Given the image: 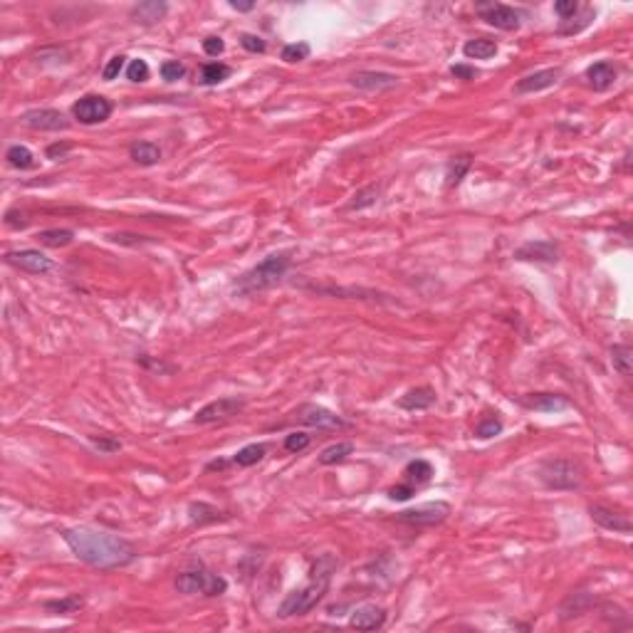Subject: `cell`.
<instances>
[{
  "label": "cell",
  "mask_w": 633,
  "mask_h": 633,
  "mask_svg": "<svg viewBox=\"0 0 633 633\" xmlns=\"http://www.w3.org/2000/svg\"><path fill=\"white\" fill-rule=\"evenodd\" d=\"M232 69L223 62H208L201 67V74H198V82L201 84H220L223 79L230 77Z\"/></svg>",
  "instance_id": "cell-29"
},
{
  "label": "cell",
  "mask_w": 633,
  "mask_h": 633,
  "mask_svg": "<svg viewBox=\"0 0 633 633\" xmlns=\"http://www.w3.org/2000/svg\"><path fill=\"white\" fill-rule=\"evenodd\" d=\"M89 440H92L94 448H99L102 453H117V450H122V443H119L117 438H109V435H99V438L92 435Z\"/></svg>",
  "instance_id": "cell-41"
},
{
  "label": "cell",
  "mask_w": 633,
  "mask_h": 633,
  "mask_svg": "<svg viewBox=\"0 0 633 633\" xmlns=\"http://www.w3.org/2000/svg\"><path fill=\"white\" fill-rule=\"evenodd\" d=\"M309 435L307 433H290L285 438V450H290V453H302L304 448H309Z\"/></svg>",
  "instance_id": "cell-39"
},
{
  "label": "cell",
  "mask_w": 633,
  "mask_h": 633,
  "mask_svg": "<svg viewBox=\"0 0 633 633\" xmlns=\"http://www.w3.org/2000/svg\"><path fill=\"white\" fill-rule=\"evenodd\" d=\"M69 151H72V143H67V141L49 143V146H47V158H64Z\"/></svg>",
  "instance_id": "cell-47"
},
{
  "label": "cell",
  "mask_w": 633,
  "mask_h": 633,
  "mask_svg": "<svg viewBox=\"0 0 633 633\" xmlns=\"http://www.w3.org/2000/svg\"><path fill=\"white\" fill-rule=\"evenodd\" d=\"M386 623V608L376 606V603H364V606L354 608L349 618L351 628H359V631H376Z\"/></svg>",
  "instance_id": "cell-17"
},
{
  "label": "cell",
  "mask_w": 633,
  "mask_h": 633,
  "mask_svg": "<svg viewBox=\"0 0 633 633\" xmlns=\"http://www.w3.org/2000/svg\"><path fill=\"white\" fill-rule=\"evenodd\" d=\"M502 433V420L499 418H485L483 423L478 425V428H475V435H478V438H492V435H499Z\"/></svg>",
  "instance_id": "cell-36"
},
{
  "label": "cell",
  "mask_w": 633,
  "mask_h": 633,
  "mask_svg": "<svg viewBox=\"0 0 633 633\" xmlns=\"http://www.w3.org/2000/svg\"><path fill=\"white\" fill-rule=\"evenodd\" d=\"M112 112H114V104L107 97H102V94H87L79 102H74L72 107L74 119L79 124H84V126H94V124L107 122L112 117Z\"/></svg>",
  "instance_id": "cell-6"
},
{
  "label": "cell",
  "mask_w": 633,
  "mask_h": 633,
  "mask_svg": "<svg viewBox=\"0 0 633 633\" xmlns=\"http://www.w3.org/2000/svg\"><path fill=\"white\" fill-rule=\"evenodd\" d=\"M611 366H613V371H618L621 376H631V371H633L631 346H623V344L613 346L611 349Z\"/></svg>",
  "instance_id": "cell-30"
},
{
  "label": "cell",
  "mask_w": 633,
  "mask_h": 633,
  "mask_svg": "<svg viewBox=\"0 0 633 633\" xmlns=\"http://www.w3.org/2000/svg\"><path fill=\"white\" fill-rule=\"evenodd\" d=\"M240 45L247 49V52H265V49H267L265 40L257 37V35H250V32L242 35V37H240Z\"/></svg>",
  "instance_id": "cell-42"
},
{
  "label": "cell",
  "mask_w": 633,
  "mask_h": 633,
  "mask_svg": "<svg viewBox=\"0 0 633 633\" xmlns=\"http://www.w3.org/2000/svg\"><path fill=\"white\" fill-rule=\"evenodd\" d=\"M312 52V47L307 42H290L282 47V59L285 62H302V59H307Z\"/></svg>",
  "instance_id": "cell-35"
},
{
  "label": "cell",
  "mask_w": 633,
  "mask_h": 633,
  "mask_svg": "<svg viewBox=\"0 0 633 633\" xmlns=\"http://www.w3.org/2000/svg\"><path fill=\"white\" fill-rule=\"evenodd\" d=\"M245 408V401L237 398V396H225V398H218L206 403L196 415H193V423L198 425H208V423H218V420H227L232 415H237Z\"/></svg>",
  "instance_id": "cell-9"
},
{
  "label": "cell",
  "mask_w": 633,
  "mask_h": 633,
  "mask_svg": "<svg viewBox=\"0 0 633 633\" xmlns=\"http://www.w3.org/2000/svg\"><path fill=\"white\" fill-rule=\"evenodd\" d=\"M124 64H126V57H124V54H114V57L107 62V67L102 69V77L107 79V82H112V79H117L119 74H122Z\"/></svg>",
  "instance_id": "cell-38"
},
{
  "label": "cell",
  "mask_w": 633,
  "mask_h": 633,
  "mask_svg": "<svg viewBox=\"0 0 633 633\" xmlns=\"http://www.w3.org/2000/svg\"><path fill=\"white\" fill-rule=\"evenodd\" d=\"M450 514V504L448 502H423L418 507H410L398 512V519L406 524H413V527H433V524L445 522Z\"/></svg>",
  "instance_id": "cell-7"
},
{
  "label": "cell",
  "mask_w": 633,
  "mask_h": 633,
  "mask_svg": "<svg viewBox=\"0 0 633 633\" xmlns=\"http://www.w3.org/2000/svg\"><path fill=\"white\" fill-rule=\"evenodd\" d=\"M225 465H227L225 460H213V463H208V465H206V470H223V468H225Z\"/></svg>",
  "instance_id": "cell-50"
},
{
  "label": "cell",
  "mask_w": 633,
  "mask_h": 633,
  "mask_svg": "<svg viewBox=\"0 0 633 633\" xmlns=\"http://www.w3.org/2000/svg\"><path fill=\"white\" fill-rule=\"evenodd\" d=\"M230 8L237 10V13H247V10L255 8V3H237V0H230Z\"/></svg>",
  "instance_id": "cell-49"
},
{
  "label": "cell",
  "mask_w": 633,
  "mask_h": 633,
  "mask_svg": "<svg viewBox=\"0 0 633 633\" xmlns=\"http://www.w3.org/2000/svg\"><path fill=\"white\" fill-rule=\"evenodd\" d=\"M410 495H413V485H396L389 490V497L396 502H406V499H410Z\"/></svg>",
  "instance_id": "cell-44"
},
{
  "label": "cell",
  "mask_w": 633,
  "mask_h": 633,
  "mask_svg": "<svg viewBox=\"0 0 633 633\" xmlns=\"http://www.w3.org/2000/svg\"><path fill=\"white\" fill-rule=\"evenodd\" d=\"M450 74H453L455 79H473L475 69L468 67V64H453V67H450Z\"/></svg>",
  "instance_id": "cell-48"
},
{
  "label": "cell",
  "mask_w": 633,
  "mask_h": 633,
  "mask_svg": "<svg viewBox=\"0 0 633 633\" xmlns=\"http://www.w3.org/2000/svg\"><path fill=\"white\" fill-rule=\"evenodd\" d=\"M562 77V69L559 67H549V69H539V72H532L527 77H522L517 84H514V94H534L542 92V89H549L559 82Z\"/></svg>",
  "instance_id": "cell-15"
},
{
  "label": "cell",
  "mask_w": 633,
  "mask_h": 633,
  "mask_svg": "<svg viewBox=\"0 0 633 633\" xmlns=\"http://www.w3.org/2000/svg\"><path fill=\"white\" fill-rule=\"evenodd\" d=\"M539 480L549 490H576L581 485V468L569 458H552L539 465Z\"/></svg>",
  "instance_id": "cell-4"
},
{
  "label": "cell",
  "mask_w": 633,
  "mask_h": 633,
  "mask_svg": "<svg viewBox=\"0 0 633 633\" xmlns=\"http://www.w3.org/2000/svg\"><path fill=\"white\" fill-rule=\"evenodd\" d=\"M290 265H292L290 252H272L265 260L257 262L255 267L242 272L235 280V285H232V292L240 297H250V295H257V292L270 290V287H275L287 275Z\"/></svg>",
  "instance_id": "cell-3"
},
{
  "label": "cell",
  "mask_w": 633,
  "mask_h": 633,
  "mask_svg": "<svg viewBox=\"0 0 633 633\" xmlns=\"http://www.w3.org/2000/svg\"><path fill=\"white\" fill-rule=\"evenodd\" d=\"M74 240V232L69 227H49L37 232V242L45 247H67Z\"/></svg>",
  "instance_id": "cell-26"
},
{
  "label": "cell",
  "mask_w": 633,
  "mask_h": 633,
  "mask_svg": "<svg viewBox=\"0 0 633 633\" xmlns=\"http://www.w3.org/2000/svg\"><path fill=\"white\" fill-rule=\"evenodd\" d=\"M176 588L181 593H203V596H220L225 593L227 581L223 576L206 572L203 567L186 569L176 576Z\"/></svg>",
  "instance_id": "cell-5"
},
{
  "label": "cell",
  "mask_w": 633,
  "mask_h": 633,
  "mask_svg": "<svg viewBox=\"0 0 633 633\" xmlns=\"http://www.w3.org/2000/svg\"><path fill=\"white\" fill-rule=\"evenodd\" d=\"M480 18L485 20L487 25H492V28L497 30H504V32H512V30H519V13L514 8H509V5H502V3H490V5H480L478 8Z\"/></svg>",
  "instance_id": "cell-10"
},
{
  "label": "cell",
  "mask_w": 633,
  "mask_h": 633,
  "mask_svg": "<svg viewBox=\"0 0 633 633\" xmlns=\"http://www.w3.org/2000/svg\"><path fill=\"white\" fill-rule=\"evenodd\" d=\"M403 475L408 478V483L423 485L433 478V465H430L428 460H410V463L406 465Z\"/></svg>",
  "instance_id": "cell-31"
},
{
  "label": "cell",
  "mask_w": 633,
  "mask_h": 633,
  "mask_svg": "<svg viewBox=\"0 0 633 633\" xmlns=\"http://www.w3.org/2000/svg\"><path fill=\"white\" fill-rule=\"evenodd\" d=\"M5 158H8L10 166L18 168V171H28V168L37 166V161H35V153L30 151L28 146H23V143H15V146H10L8 153H5Z\"/></svg>",
  "instance_id": "cell-27"
},
{
  "label": "cell",
  "mask_w": 633,
  "mask_h": 633,
  "mask_svg": "<svg viewBox=\"0 0 633 633\" xmlns=\"http://www.w3.org/2000/svg\"><path fill=\"white\" fill-rule=\"evenodd\" d=\"M519 403L529 410H539V413H559L572 406V401L562 394H527L519 398Z\"/></svg>",
  "instance_id": "cell-16"
},
{
  "label": "cell",
  "mask_w": 633,
  "mask_h": 633,
  "mask_svg": "<svg viewBox=\"0 0 633 633\" xmlns=\"http://www.w3.org/2000/svg\"><path fill=\"white\" fill-rule=\"evenodd\" d=\"M354 453V443H349V440H341V443H334L329 445V448H324L319 453V463L321 465H334V463H341V460L346 458V455Z\"/></svg>",
  "instance_id": "cell-32"
},
{
  "label": "cell",
  "mask_w": 633,
  "mask_h": 633,
  "mask_svg": "<svg viewBox=\"0 0 633 633\" xmlns=\"http://www.w3.org/2000/svg\"><path fill=\"white\" fill-rule=\"evenodd\" d=\"M5 262L30 275H47L54 270V262L49 260L45 252L35 250V247H23V250H10L5 252Z\"/></svg>",
  "instance_id": "cell-8"
},
{
  "label": "cell",
  "mask_w": 633,
  "mask_h": 633,
  "mask_svg": "<svg viewBox=\"0 0 633 633\" xmlns=\"http://www.w3.org/2000/svg\"><path fill=\"white\" fill-rule=\"evenodd\" d=\"M349 82L361 92H386L398 84V77L391 72H381V69H361V72L351 74Z\"/></svg>",
  "instance_id": "cell-12"
},
{
  "label": "cell",
  "mask_w": 633,
  "mask_h": 633,
  "mask_svg": "<svg viewBox=\"0 0 633 633\" xmlns=\"http://www.w3.org/2000/svg\"><path fill=\"white\" fill-rule=\"evenodd\" d=\"M463 54L470 59H490L497 54V42L487 37H475L463 45Z\"/></svg>",
  "instance_id": "cell-24"
},
{
  "label": "cell",
  "mask_w": 633,
  "mask_h": 633,
  "mask_svg": "<svg viewBox=\"0 0 633 633\" xmlns=\"http://www.w3.org/2000/svg\"><path fill=\"white\" fill-rule=\"evenodd\" d=\"M188 519H191V522H196V524L215 522V519H220V512H218V507H213V504L193 502L191 507H188Z\"/></svg>",
  "instance_id": "cell-33"
},
{
  "label": "cell",
  "mask_w": 633,
  "mask_h": 633,
  "mask_svg": "<svg viewBox=\"0 0 633 633\" xmlns=\"http://www.w3.org/2000/svg\"><path fill=\"white\" fill-rule=\"evenodd\" d=\"M62 539L77 559L97 569H119L129 567L138 557L136 547L129 539L112 532L89 527H69L62 529Z\"/></svg>",
  "instance_id": "cell-1"
},
{
  "label": "cell",
  "mask_w": 633,
  "mask_h": 633,
  "mask_svg": "<svg viewBox=\"0 0 633 633\" xmlns=\"http://www.w3.org/2000/svg\"><path fill=\"white\" fill-rule=\"evenodd\" d=\"M5 225L18 230V227L28 225V218H25V213H20V211H8L5 213Z\"/></svg>",
  "instance_id": "cell-45"
},
{
  "label": "cell",
  "mask_w": 633,
  "mask_h": 633,
  "mask_svg": "<svg viewBox=\"0 0 633 633\" xmlns=\"http://www.w3.org/2000/svg\"><path fill=\"white\" fill-rule=\"evenodd\" d=\"M42 606L45 611L54 613V616H69V613H77L84 606V598L79 593H69V596L54 598V601H45Z\"/></svg>",
  "instance_id": "cell-25"
},
{
  "label": "cell",
  "mask_w": 633,
  "mask_h": 633,
  "mask_svg": "<svg viewBox=\"0 0 633 633\" xmlns=\"http://www.w3.org/2000/svg\"><path fill=\"white\" fill-rule=\"evenodd\" d=\"M223 49H225V42H223L220 37H206V40H203V52L211 54V57H218V54H223Z\"/></svg>",
  "instance_id": "cell-43"
},
{
  "label": "cell",
  "mask_w": 633,
  "mask_h": 633,
  "mask_svg": "<svg viewBox=\"0 0 633 633\" xmlns=\"http://www.w3.org/2000/svg\"><path fill=\"white\" fill-rule=\"evenodd\" d=\"M588 517H591L598 527L608 529V532H618V534L633 532V524H631V519H628V514L613 512V509L603 507V504H591V507H588Z\"/></svg>",
  "instance_id": "cell-14"
},
{
  "label": "cell",
  "mask_w": 633,
  "mask_h": 633,
  "mask_svg": "<svg viewBox=\"0 0 633 633\" xmlns=\"http://www.w3.org/2000/svg\"><path fill=\"white\" fill-rule=\"evenodd\" d=\"M166 13H168V3L143 0V3H138L131 8V20H136V23H141V25H151V23H158Z\"/></svg>",
  "instance_id": "cell-21"
},
{
  "label": "cell",
  "mask_w": 633,
  "mask_h": 633,
  "mask_svg": "<svg viewBox=\"0 0 633 633\" xmlns=\"http://www.w3.org/2000/svg\"><path fill=\"white\" fill-rule=\"evenodd\" d=\"M23 122L35 131H64L69 126V119L57 109H30L23 114Z\"/></svg>",
  "instance_id": "cell-11"
},
{
  "label": "cell",
  "mask_w": 633,
  "mask_h": 633,
  "mask_svg": "<svg viewBox=\"0 0 633 633\" xmlns=\"http://www.w3.org/2000/svg\"><path fill=\"white\" fill-rule=\"evenodd\" d=\"M336 567H339V562H336L331 554H324V557L316 559L314 567H312V572H309V581H307L304 586L295 588L292 593H287V598L280 603V608H277V616L292 618V616H304V613H309L312 608L324 598L326 588H329V581H331V574H334Z\"/></svg>",
  "instance_id": "cell-2"
},
{
  "label": "cell",
  "mask_w": 633,
  "mask_h": 633,
  "mask_svg": "<svg viewBox=\"0 0 633 633\" xmlns=\"http://www.w3.org/2000/svg\"><path fill=\"white\" fill-rule=\"evenodd\" d=\"M126 77L131 82H146L148 79V64L146 59H131L126 67Z\"/></svg>",
  "instance_id": "cell-37"
},
{
  "label": "cell",
  "mask_w": 633,
  "mask_h": 633,
  "mask_svg": "<svg viewBox=\"0 0 633 633\" xmlns=\"http://www.w3.org/2000/svg\"><path fill=\"white\" fill-rule=\"evenodd\" d=\"M435 401H438L435 389H430V386H415V389L406 391V394L401 396L398 408H403V410H425V408H430Z\"/></svg>",
  "instance_id": "cell-19"
},
{
  "label": "cell",
  "mask_w": 633,
  "mask_h": 633,
  "mask_svg": "<svg viewBox=\"0 0 633 633\" xmlns=\"http://www.w3.org/2000/svg\"><path fill=\"white\" fill-rule=\"evenodd\" d=\"M554 10H557L562 18H574L579 5H576V0H559V3H554Z\"/></svg>",
  "instance_id": "cell-46"
},
{
  "label": "cell",
  "mask_w": 633,
  "mask_h": 633,
  "mask_svg": "<svg viewBox=\"0 0 633 633\" xmlns=\"http://www.w3.org/2000/svg\"><path fill=\"white\" fill-rule=\"evenodd\" d=\"M379 193H381L379 186H364L361 191H356L354 198L349 201V211H364V208L374 206V203L379 201Z\"/></svg>",
  "instance_id": "cell-34"
},
{
  "label": "cell",
  "mask_w": 633,
  "mask_h": 633,
  "mask_svg": "<svg viewBox=\"0 0 633 633\" xmlns=\"http://www.w3.org/2000/svg\"><path fill=\"white\" fill-rule=\"evenodd\" d=\"M297 420L302 425H312V428H346V420L341 415L331 413L329 408H321V406H302L300 413H297Z\"/></svg>",
  "instance_id": "cell-13"
},
{
  "label": "cell",
  "mask_w": 633,
  "mask_h": 633,
  "mask_svg": "<svg viewBox=\"0 0 633 633\" xmlns=\"http://www.w3.org/2000/svg\"><path fill=\"white\" fill-rule=\"evenodd\" d=\"M183 74H186V67H183L181 62H176V59H168V62L161 64V77L166 79V82H176V79H181Z\"/></svg>",
  "instance_id": "cell-40"
},
{
  "label": "cell",
  "mask_w": 633,
  "mask_h": 633,
  "mask_svg": "<svg viewBox=\"0 0 633 633\" xmlns=\"http://www.w3.org/2000/svg\"><path fill=\"white\" fill-rule=\"evenodd\" d=\"M265 453H267L265 443H250L232 455V463H235L237 468H250V465L260 463V460L265 458Z\"/></svg>",
  "instance_id": "cell-28"
},
{
  "label": "cell",
  "mask_w": 633,
  "mask_h": 633,
  "mask_svg": "<svg viewBox=\"0 0 633 633\" xmlns=\"http://www.w3.org/2000/svg\"><path fill=\"white\" fill-rule=\"evenodd\" d=\"M517 260H534V262H557L559 260V247L552 240H537V242H524L522 247L514 250Z\"/></svg>",
  "instance_id": "cell-18"
},
{
  "label": "cell",
  "mask_w": 633,
  "mask_h": 633,
  "mask_svg": "<svg viewBox=\"0 0 633 633\" xmlns=\"http://www.w3.org/2000/svg\"><path fill=\"white\" fill-rule=\"evenodd\" d=\"M470 166H473V156H470V153H458V156L450 158L448 171H445V186L448 188L458 186V183L465 178V173L470 171Z\"/></svg>",
  "instance_id": "cell-23"
},
{
  "label": "cell",
  "mask_w": 633,
  "mask_h": 633,
  "mask_svg": "<svg viewBox=\"0 0 633 633\" xmlns=\"http://www.w3.org/2000/svg\"><path fill=\"white\" fill-rule=\"evenodd\" d=\"M586 79L596 92H606L613 82H616V67L608 59H601V62H593L591 67L586 69Z\"/></svg>",
  "instance_id": "cell-20"
},
{
  "label": "cell",
  "mask_w": 633,
  "mask_h": 633,
  "mask_svg": "<svg viewBox=\"0 0 633 633\" xmlns=\"http://www.w3.org/2000/svg\"><path fill=\"white\" fill-rule=\"evenodd\" d=\"M129 156L136 161L138 166H156L161 161V148L153 141H136L129 146Z\"/></svg>",
  "instance_id": "cell-22"
}]
</instances>
